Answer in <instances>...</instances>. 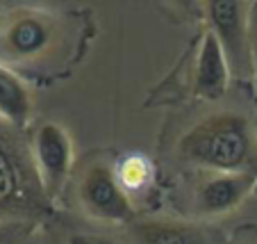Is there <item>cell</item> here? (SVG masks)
Instances as JSON below:
<instances>
[{
  "instance_id": "6da1fadb",
  "label": "cell",
  "mask_w": 257,
  "mask_h": 244,
  "mask_svg": "<svg viewBox=\"0 0 257 244\" xmlns=\"http://www.w3.org/2000/svg\"><path fill=\"white\" fill-rule=\"evenodd\" d=\"M50 203L34 165L32 142L23 128L0 117V221L39 224Z\"/></svg>"
},
{
  "instance_id": "7a4b0ae2",
  "label": "cell",
  "mask_w": 257,
  "mask_h": 244,
  "mask_svg": "<svg viewBox=\"0 0 257 244\" xmlns=\"http://www.w3.org/2000/svg\"><path fill=\"white\" fill-rule=\"evenodd\" d=\"M252 128L246 117L218 112L200 119L178 142V155L203 171H248L252 155Z\"/></svg>"
},
{
  "instance_id": "3957f363",
  "label": "cell",
  "mask_w": 257,
  "mask_h": 244,
  "mask_svg": "<svg viewBox=\"0 0 257 244\" xmlns=\"http://www.w3.org/2000/svg\"><path fill=\"white\" fill-rule=\"evenodd\" d=\"M62 39V23L55 14L32 7L12 10L0 21V64L32 66L53 53Z\"/></svg>"
},
{
  "instance_id": "277c9868",
  "label": "cell",
  "mask_w": 257,
  "mask_h": 244,
  "mask_svg": "<svg viewBox=\"0 0 257 244\" xmlns=\"http://www.w3.org/2000/svg\"><path fill=\"white\" fill-rule=\"evenodd\" d=\"M78 201L91 219L102 224H132L135 208L118 174L105 162H91L78 183Z\"/></svg>"
},
{
  "instance_id": "5b68a950",
  "label": "cell",
  "mask_w": 257,
  "mask_h": 244,
  "mask_svg": "<svg viewBox=\"0 0 257 244\" xmlns=\"http://www.w3.org/2000/svg\"><path fill=\"white\" fill-rule=\"evenodd\" d=\"M250 10L252 5L248 3H207L205 5L209 32L223 48L230 71L241 78L252 75Z\"/></svg>"
},
{
  "instance_id": "8992f818",
  "label": "cell",
  "mask_w": 257,
  "mask_h": 244,
  "mask_svg": "<svg viewBox=\"0 0 257 244\" xmlns=\"http://www.w3.org/2000/svg\"><path fill=\"white\" fill-rule=\"evenodd\" d=\"M32 155L34 165L44 183L46 194L55 201L62 194L73 169V142L68 132L59 123L46 121L32 135Z\"/></svg>"
},
{
  "instance_id": "52a82bcc",
  "label": "cell",
  "mask_w": 257,
  "mask_h": 244,
  "mask_svg": "<svg viewBox=\"0 0 257 244\" xmlns=\"http://www.w3.org/2000/svg\"><path fill=\"white\" fill-rule=\"evenodd\" d=\"M257 176L252 171H205L194 187V210L198 217H221L237 210L252 194Z\"/></svg>"
},
{
  "instance_id": "ba28073f",
  "label": "cell",
  "mask_w": 257,
  "mask_h": 244,
  "mask_svg": "<svg viewBox=\"0 0 257 244\" xmlns=\"http://www.w3.org/2000/svg\"><path fill=\"white\" fill-rule=\"evenodd\" d=\"M221 233L200 221L146 219L130 224V244H218Z\"/></svg>"
},
{
  "instance_id": "9c48e42d",
  "label": "cell",
  "mask_w": 257,
  "mask_h": 244,
  "mask_svg": "<svg viewBox=\"0 0 257 244\" xmlns=\"http://www.w3.org/2000/svg\"><path fill=\"white\" fill-rule=\"evenodd\" d=\"M230 64L225 59V53L221 44L216 41L212 32H205L203 41H200L198 59H196V71H194V92L196 96L205 98V101H218L223 98L230 85Z\"/></svg>"
},
{
  "instance_id": "30bf717a",
  "label": "cell",
  "mask_w": 257,
  "mask_h": 244,
  "mask_svg": "<svg viewBox=\"0 0 257 244\" xmlns=\"http://www.w3.org/2000/svg\"><path fill=\"white\" fill-rule=\"evenodd\" d=\"M0 117L19 128H25L32 117L30 89L5 64H0Z\"/></svg>"
},
{
  "instance_id": "8fae6325",
  "label": "cell",
  "mask_w": 257,
  "mask_h": 244,
  "mask_svg": "<svg viewBox=\"0 0 257 244\" xmlns=\"http://www.w3.org/2000/svg\"><path fill=\"white\" fill-rule=\"evenodd\" d=\"M151 171H153L151 162L146 160V157L130 155L121 162V167H118L116 174H118L121 185L130 192V190H141V187L148 185V183H151Z\"/></svg>"
},
{
  "instance_id": "7c38bea8",
  "label": "cell",
  "mask_w": 257,
  "mask_h": 244,
  "mask_svg": "<svg viewBox=\"0 0 257 244\" xmlns=\"http://www.w3.org/2000/svg\"><path fill=\"white\" fill-rule=\"evenodd\" d=\"M34 228L30 221H0V244H28Z\"/></svg>"
},
{
  "instance_id": "4fadbf2b",
  "label": "cell",
  "mask_w": 257,
  "mask_h": 244,
  "mask_svg": "<svg viewBox=\"0 0 257 244\" xmlns=\"http://www.w3.org/2000/svg\"><path fill=\"white\" fill-rule=\"evenodd\" d=\"M66 244H123V242L112 237V235H105V233H89V230H82V233L68 235Z\"/></svg>"
},
{
  "instance_id": "5bb4252c",
  "label": "cell",
  "mask_w": 257,
  "mask_h": 244,
  "mask_svg": "<svg viewBox=\"0 0 257 244\" xmlns=\"http://www.w3.org/2000/svg\"><path fill=\"white\" fill-rule=\"evenodd\" d=\"M250 41H252V75L257 78V5L250 10Z\"/></svg>"
},
{
  "instance_id": "9a60e30c",
  "label": "cell",
  "mask_w": 257,
  "mask_h": 244,
  "mask_svg": "<svg viewBox=\"0 0 257 244\" xmlns=\"http://www.w3.org/2000/svg\"><path fill=\"white\" fill-rule=\"evenodd\" d=\"M250 128H252V137H255V144H257V112H255V117H252V121H250Z\"/></svg>"
}]
</instances>
